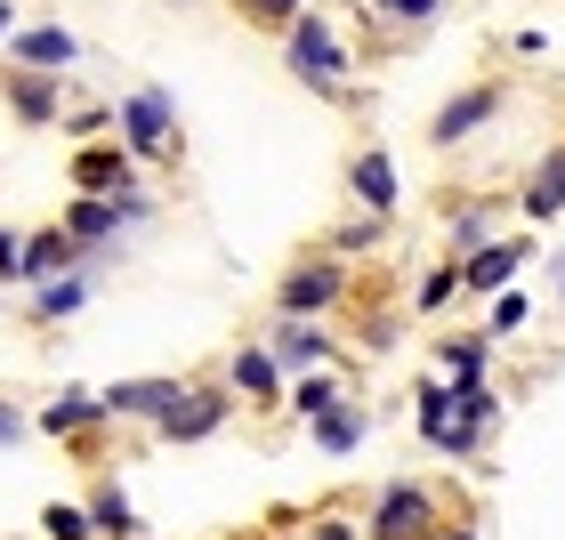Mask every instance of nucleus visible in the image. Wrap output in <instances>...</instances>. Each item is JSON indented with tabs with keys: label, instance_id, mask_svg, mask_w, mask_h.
Segmentation results:
<instances>
[{
	"label": "nucleus",
	"instance_id": "25",
	"mask_svg": "<svg viewBox=\"0 0 565 540\" xmlns=\"http://www.w3.org/2000/svg\"><path fill=\"white\" fill-rule=\"evenodd\" d=\"M477 364H484V339H460V347H452V371L477 379Z\"/></svg>",
	"mask_w": 565,
	"mask_h": 540
},
{
	"label": "nucleus",
	"instance_id": "5",
	"mask_svg": "<svg viewBox=\"0 0 565 540\" xmlns=\"http://www.w3.org/2000/svg\"><path fill=\"white\" fill-rule=\"evenodd\" d=\"M178 396H186L178 379H114V388L97 396V403H106V420H162Z\"/></svg>",
	"mask_w": 565,
	"mask_h": 540
},
{
	"label": "nucleus",
	"instance_id": "27",
	"mask_svg": "<svg viewBox=\"0 0 565 540\" xmlns=\"http://www.w3.org/2000/svg\"><path fill=\"white\" fill-rule=\"evenodd\" d=\"M17 242H24V235H9V226H0V282H17Z\"/></svg>",
	"mask_w": 565,
	"mask_h": 540
},
{
	"label": "nucleus",
	"instance_id": "9",
	"mask_svg": "<svg viewBox=\"0 0 565 540\" xmlns=\"http://www.w3.org/2000/svg\"><path fill=\"white\" fill-rule=\"evenodd\" d=\"M331 299H340V267H323V259L282 282V315H323Z\"/></svg>",
	"mask_w": 565,
	"mask_h": 540
},
{
	"label": "nucleus",
	"instance_id": "6",
	"mask_svg": "<svg viewBox=\"0 0 565 540\" xmlns=\"http://www.w3.org/2000/svg\"><path fill=\"white\" fill-rule=\"evenodd\" d=\"M9 48H17V65H24V73H57V65L82 57V41H73L65 24H24Z\"/></svg>",
	"mask_w": 565,
	"mask_h": 540
},
{
	"label": "nucleus",
	"instance_id": "13",
	"mask_svg": "<svg viewBox=\"0 0 565 540\" xmlns=\"http://www.w3.org/2000/svg\"><path fill=\"white\" fill-rule=\"evenodd\" d=\"M226 379H235V396H259V403H275V388H282V364H275L267 347H243Z\"/></svg>",
	"mask_w": 565,
	"mask_h": 540
},
{
	"label": "nucleus",
	"instance_id": "12",
	"mask_svg": "<svg viewBox=\"0 0 565 540\" xmlns=\"http://www.w3.org/2000/svg\"><path fill=\"white\" fill-rule=\"evenodd\" d=\"M82 508H89V525H97V540H130V532H138V517H130V500H121V484H114V476L97 484V493H89Z\"/></svg>",
	"mask_w": 565,
	"mask_h": 540
},
{
	"label": "nucleus",
	"instance_id": "3",
	"mask_svg": "<svg viewBox=\"0 0 565 540\" xmlns=\"http://www.w3.org/2000/svg\"><path fill=\"white\" fill-rule=\"evenodd\" d=\"M170 130H178L170 89H138L130 106H121V138H130V153H170Z\"/></svg>",
	"mask_w": 565,
	"mask_h": 540
},
{
	"label": "nucleus",
	"instance_id": "1",
	"mask_svg": "<svg viewBox=\"0 0 565 540\" xmlns=\"http://www.w3.org/2000/svg\"><path fill=\"white\" fill-rule=\"evenodd\" d=\"M226 411H235V403H226V388H186L162 420H153V435H162V444H202V435L226 428Z\"/></svg>",
	"mask_w": 565,
	"mask_h": 540
},
{
	"label": "nucleus",
	"instance_id": "19",
	"mask_svg": "<svg viewBox=\"0 0 565 540\" xmlns=\"http://www.w3.org/2000/svg\"><path fill=\"white\" fill-rule=\"evenodd\" d=\"M41 532H49V540H97L89 508H73V500H49V508H41Z\"/></svg>",
	"mask_w": 565,
	"mask_h": 540
},
{
	"label": "nucleus",
	"instance_id": "8",
	"mask_svg": "<svg viewBox=\"0 0 565 540\" xmlns=\"http://www.w3.org/2000/svg\"><path fill=\"white\" fill-rule=\"evenodd\" d=\"M73 186H82V194H121V186H130V153H121V145H82V153H73Z\"/></svg>",
	"mask_w": 565,
	"mask_h": 540
},
{
	"label": "nucleus",
	"instance_id": "20",
	"mask_svg": "<svg viewBox=\"0 0 565 540\" xmlns=\"http://www.w3.org/2000/svg\"><path fill=\"white\" fill-rule=\"evenodd\" d=\"M518 259H525V250H518V242H501V250H484V259L469 267V282H477V291H501V282H509V274H518Z\"/></svg>",
	"mask_w": 565,
	"mask_h": 540
},
{
	"label": "nucleus",
	"instance_id": "4",
	"mask_svg": "<svg viewBox=\"0 0 565 540\" xmlns=\"http://www.w3.org/2000/svg\"><path fill=\"white\" fill-rule=\"evenodd\" d=\"M428 525H436V508H428L420 484H396V493H380V508H372V540H420Z\"/></svg>",
	"mask_w": 565,
	"mask_h": 540
},
{
	"label": "nucleus",
	"instance_id": "23",
	"mask_svg": "<svg viewBox=\"0 0 565 540\" xmlns=\"http://www.w3.org/2000/svg\"><path fill=\"white\" fill-rule=\"evenodd\" d=\"M372 9H388V17H404V24H420V17L445 9V0H372Z\"/></svg>",
	"mask_w": 565,
	"mask_h": 540
},
{
	"label": "nucleus",
	"instance_id": "22",
	"mask_svg": "<svg viewBox=\"0 0 565 540\" xmlns=\"http://www.w3.org/2000/svg\"><path fill=\"white\" fill-rule=\"evenodd\" d=\"M259 24H291V17H307V0H243Z\"/></svg>",
	"mask_w": 565,
	"mask_h": 540
},
{
	"label": "nucleus",
	"instance_id": "29",
	"mask_svg": "<svg viewBox=\"0 0 565 540\" xmlns=\"http://www.w3.org/2000/svg\"><path fill=\"white\" fill-rule=\"evenodd\" d=\"M9 17H17V9H9V0H0V33H9Z\"/></svg>",
	"mask_w": 565,
	"mask_h": 540
},
{
	"label": "nucleus",
	"instance_id": "7",
	"mask_svg": "<svg viewBox=\"0 0 565 540\" xmlns=\"http://www.w3.org/2000/svg\"><path fill=\"white\" fill-rule=\"evenodd\" d=\"M82 250H73V235L65 226H49V235H24L17 242V282H49V274H65Z\"/></svg>",
	"mask_w": 565,
	"mask_h": 540
},
{
	"label": "nucleus",
	"instance_id": "11",
	"mask_svg": "<svg viewBox=\"0 0 565 540\" xmlns=\"http://www.w3.org/2000/svg\"><path fill=\"white\" fill-rule=\"evenodd\" d=\"M97 420H106V403L82 396V388H65L57 403H41V428H49V435H89Z\"/></svg>",
	"mask_w": 565,
	"mask_h": 540
},
{
	"label": "nucleus",
	"instance_id": "14",
	"mask_svg": "<svg viewBox=\"0 0 565 540\" xmlns=\"http://www.w3.org/2000/svg\"><path fill=\"white\" fill-rule=\"evenodd\" d=\"M316 444H323V452H355V444H364V403H331V411H316Z\"/></svg>",
	"mask_w": 565,
	"mask_h": 540
},
{
	"label": "nucleus",
	"instance_id": "18",
	"mask_svg": "<svg viewBox=\"0 0 565 540\" xmlns=\"http://www.w3.org/2000/svg\"><path fill=\"white\" fill-rule=\"evenodd\" d=\"M41 323H57V315H82L89 306V274H57V282H41Z\"/></svg>",
	"mask_w": 565,
	"mask_h": 540
},
{
	"label": "nucleus",
	"instance_id": "26",
	"mask_svg": "<svg viewBox=\"0 0 565 540\" xmlns=\"http://www.w3.org/2000/svg\"><path fill=\"white\" fill-rule=\"evenodd\" d=\"M518 323H525V299H518V291H509V299L493 306V331H518Z\"/></svg>",
	"mask_w": 565,
	"mask_h": 540
},
{
	"label": "nucleus",
	"instance_id": "21",
	"mask_svg": "<svg viewBox=\"0 0 565 540\" xmlns=\"http://www.w3.org/2000/svg\"><path fill=\"white\" fill-rule=\"evenodd\" d=\"M291 403H299V420H316V411H331V403H340V388H331V379L316 371V379H299V388H291Z\"/></svg>",
	"mask_w": 565,
	"mask_h": 540
},
{
	"label": "nucleus",
	"instance_id": "17",
	"mask_svg": "<svg viewBox=\"0 0 565 540\" xmlns=\"http://www.w3.org/2000/svg\"><path fill=\"white\" fill-rule=\"evenodd\" d=\"M493 106H501V97H493V89H469V97H460V106H452V114H436V145H452V138H469V130H477V121H484V114H493Z\"/></svg>",
	"mask_w": 565,
	"mask_h": 540
},
{
	"label": "nucleus",
	"instance_id": "10",
	"mask_svg": "<svg viewBox=\"0 0 565 540\" xmlns=\"http://www.w3.org/2000/svg\"><path fill=\"white\" fill-rule=\"evenodd\" d=\"M275 364H291V371H316L323 364V355H331V339H323V331L316 323H307V315H282V331H275Z\"/></svg>",
	"mask_w": 565,
	"mask_h": 540
},
{
	"label": "nucleus",
	"instance_id": "16",
	"mask_svg": "<svg viewBox=\"0 0 565 540\" xmlns=\"http://www.w3.org/2000/svg\"><path fill=\"white\" fill-rule=\"evenodd\" d=\"M355 194L372 202V218L396 210V170H388V153H364V162H355Z\"/></svg>",
	"mask_w": 565,
	"mask_h": 540
},
{
	"label": "nucleus",
	"instance_id": "2",
	"mask_svg": "<svg viewBox=\"0 0 565 540\" xmlns=\"http://www.w3.org/2000/svg\"><path fill=\"white\" fill-rule=\"evenodd\" d=\"M282 57H291V73H299V82H316V89H340V73H348L340 41H331L316 17H291V48H282Z\"/></svg>",
	"mask_w": 565,
	"mask_h": 540
},
{
	"label": "nucleus",
	"instance_id": "28",
	"mask_svg": "<svg viewBox=\"0 0 565 540\" xmlns=\"http://www.w3.org/2000/svg\"><path fill=\"white\" fill-rule=\"evenodd\" d=\"M24 435V420H17V403H0V444H17Z\"/></svg>",
	"mask_w": 565,
	"mask_h": 540
},
{
	"label": "nucleus",
	"instance_id": "24",
	"mask_svg": "<svg viewBox=\"0 0 565 540\" xmlns=\"http://www.w3.org/2000/svg\"><path fill=\"white\" fill-rule=\"evenodd\" d=\"M452 291H460V274H452V267H445V274H428V282H420V306H445V299H452Z\"/></svg>",
	"mask_w": 565,
	"mask_h": 540
},
{
	"label": "nucleus",
	"instance_id": "15",
	"mask_svg": "<svg viewBox=\"0 0 565 540\" xmlns=\"http://www.w3.org/2000/svg\"><path fill=\"white\" fill-rule=\"evenodd\" d=\"M9 106H17V121H57V82H41V73H17L9 82Z\"/></svg>",
	"mask_w": 565,
	"mask_h": 540
}]
</instances>
